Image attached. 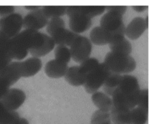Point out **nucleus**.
I'll return each mask as SVG.
<instances>
[{"label":"nucleus","mask_w":154,"mask_h":124,"mask_svg":"<svg viewBox=\"0 0 154 124\" xmlns=\"http://www.w3.org/2000/svg\"><path fill=\"white\" fill-rule=\"evenodd\" d=\"M141 88L136 77L121 76L120 84L112 95L113 107L119 111H130L138 105Z\"/></svg>","instance_id":"1"},{"label":"nucleus","mask_w":154,"mask_h":124,"mask_svg":"<svg viewBox=\"0 0 154 124\" xmlns=\"http://www.w3.org/2000/svg\"><path fill=\"white\" fill-rule=\"evenodd\" d=\"M46 34L37 30L25 29L11 39L9 55L12 60H22L30 50L35 49L45 42Z\"/></svg>","instance_id":"2"},{"label":"nucleus","mask_w":154,"mask_h":124,"mask_svg":"<svg viewBox=\"0 0 154 124\" xmlns=\"http://www.w3.org/2000/svg\"><path fill=\"white\" fill-rule=\"evenodd\" d=\"M104 63L111 72L119 75L132 72L136 68V62L130 55L116 54L111 51L105 56Z\"/></svg>","instance_id":"3"},{"label":"nucleus","mask_w":154,"mask_h":124,"mask_svg":"<svg viewBox=\"0 0 154 124\" xmlns=\"http://www.w3.org/2000/svg\"><path fill=\"white\" fill-rule=\"evenodd\" d=\"M110 72L111 71L105 63H99L97 68L87 75L84 85L85 91L89 94H93L97 92L99 89L102 87Z\"/></svg>","instance_id":"4"},{"label":"nucleus","mask_w":154,"mask_h":124,"mask_svg":"<svg viewBox=\"0 0 154 124\" xmlns=\"http://www.w3.org/2000/svg\"><path fill=\"white\" fill-rule=\"evenodd\" d=\"M23 27V17L18 13H12L0 18V33L10 39L20 33Z\"/></svg>","instance_id":"5"},{"label":"nucleus","mask_w":154,"mask_h":124,"mask_svg":"<svg viewBox=\"0 0 154 124\" xmlns=\"http://www.w3.org/2000/svg\"><path fill=\"white\" fill-rule=\"evenodd\" d=\"M92 48V43L88 38L79 36L70 46L72 58L76 63H81L90 57Z\"/></svg>","instance_id":"6"},{"label":"nucleus","mask_w":154,"mask_h":124,"mask_svg":"<svg viewBox=\"0 0 154 124\" xmlns=\"http://www.w3.org/2000/svg\"><path fill=\"white\" fill-rule=\"evenodd\" d=\"M49 19L43 13L42 8L31 11L23 17V27L25 29L38 30L46 26Z\"/></svg>","instance_id":"7"},{"label":"nucleus","mask_w":154,"mask_h":124,"mask_svg":"<svg viewBox=\"0 0 154 124\" xmlns=\"http://www.w3.org/2000/svg\"><path fill=\"white\" fill-rule=\"evenodd\" d=\"M26 98V96L23 90L18 88H11L0 101L8 110L16 111L24 103Z\"/></svg>","instance_id":"8"},{"label":"nucleus","mask_w":154,"mask_h":124,"mask_svg":"<svg viewBox=\"0 0 154 124\" xmlns=\"http://www.w3.org/2000/svg\"><path fill=\"white\" fill-rule=\"evenodd\" d=\"M21 78L20 61L11 62L1 72L0 78L8 86L14 85Z\"/></svg>","instance_id":"9"},{"label":"nucleus","mask_w":154,"mask_h":124,"mask_svg":"<svg viewBox=\"0 0 154 124\" xmlns=\"http://www.w3.org/2000/svg\"><path fill=\"white\" fill-rule=\"evenodd\" d=\"M79 36V34L74 33L72 30L63 27L57 29L49 36L54 40L55 45L70 47Z\"/></svg>","instance_id":"10"},{"label":"nucleus","mask_w":154,"mask_h":124,"mask_svg":"<svg viewBox=\"0 0 154 124\" xmlns=\"http://www.w3.org/2000/svg\"><path fill=\"white\" fill-rule=\"evenodd\" d=\"M92 26V18L81 14H75L69 17L70 30L79 34L88 30Z\"/></svg>","instance_id":"11"},{"label":"nucleus","mask_w":154,"mask_h":124,"mask_svg":"<svg viewBox=\"0 0 154 124\" xmlns=\"http://www.w3.org/2000/svg\"><path fill=\"white\" fill-rule=\"evenodd\" d=\"M147 27L144 21V18L141 17H136L132 20L126 27V34L131 40H136L142 36Z\"/></svg>","instance_id":"12"},{"label":"nucleus","mask_w":154,"mask_h":124,"mask_svg":"<svg viewBox=\"0 0 154 124\" xmlns=\"http://www.w3.org/2000/svg\"><path fill=\"white\" fill-rule=\"evenodd\" d=\"M42 68V62L40 58L31 57L24 61H20L21 77L29 78L35 75Z\"/></svg>","instance_id":"13"},{"label":"nucleus","mask_w":154,"mask_h":124,"mask_svg":"<svg viewBox=\"0 0 154 124\" xmlns=\"http://www.w3.org/2000/svg\"><path fill=\"white\" fill-rule=\"evenodd\" d=\"M105 6H67L66 14L70 17L75 14H81L92 18L103 14Z\"/></svg>","instance_id":"14"},{"label":"nucleus","mask_w":154,"mask_h":124,"mask_svg":"<svg viewBox=\"0 0 154 124\" xmlns=\"http://www.w3.org/2000/svg\"><path fill=\"white\" fill-rule=\"evenodd\" d=\"M123 23V16L113 11L107 12L100 20V26L111 33L120 28Z\"/></svg>","instance_id":"15"},{"label":"nucleus","mask_w":154,"mask_h":124,"mask_svg":"<svg viewBox=\"0 0 154 124\" xmlns=\"http://www.w3.org/2000/svg\"><path fill=\"white\" fill-rule=\"evenodd\" d=\"M69 66L68 64L56 60H51L46 63L45 72L48 77L51 78H60L64 77L67 72Z\"/></svg>","instance_id":"16"},{"label":"nucleus","mask_w":154,"mask_h":124,"mask_svg":"<svg viewBox=\"0 0 154 124\" xmlns=\"http://www.w3.org/2000/svg\"><path fill=\"white\" fill-rule=\"evenodd\" d=\"M64 77L66 81L73 87L84 85L87 80V75L81 72L79 66H76L69 68Z\"/></svg>","instance_id":"17"},{"label":"nucleus","mask_w":154,"mask_h":124,"mask_svg":"<svg viewBox=\"0 0 154 124\" xmlns=\"http://www.w3.org/2000/svg\"><path fill=\"white\" fill-rule=\"evenodd\" d=\"M90 42L94 45L102 46L106 45L111 42V32L107 31L104 28L99 26H96L91 30L90 33Z\"/></svg>","instance_id":"18"},{"label":"nucleus","mask_w":154,"mask_h":124,"mask_svg":"<svg viewBox=\"0 0 154 124\" xmlns=\"http://www.w3.org/2000/svg\"><path fill=\"white\" fill-rule=\"evenodd\" d=\"M92 101L99 110L110 112L113 107L112 99L102 92L97 91L92 94Z\"/></svg>","instance_id":"19"},{"label":"nucleus","mask_w":154,"mask_h":124,"mask_svg":"<svg viewBox=\"0 0 154 124\" xmlns=\"http://www.w3.org/2000/svg\"><path fill=\"white\" fill-rule=\"evenodd\" d=\"M108 45L111 49V52L124 55H130L132 54V44L125 37L112 41Z\"/></svg>","instance_id":"20"},{"label":"nucleus","mask_w":154,"mask_h":124,"mask_svg":"<svg viewBox=\"0 0 154 124\" xmlns=\"http://www.w3.org/2000/svg\"><path fill=\"white\" fill-rule=\"evenodd\" d=\"M54 48H55V43H54V40L48 35H46L45 42L42 44V45L35 49L30 50L29 53H30L32 57L40 58V57L49 54L51 51L54 50Z\"/></svg>","instance_id":"21"},{"label":"nucleus","mask_w":154,"mask_h":124,"mask_svg":"<svg viewBox=\"0 0 154 124\" xmlns=\"http://www.w3.org/2000/svg\"><path fill=\"white\" fill-rule=\"evenodd\" d=\"M121 76V75L110 72L108 78H106L105 83L102 85L103 90L105 94L108 95V96H112L114 92L115 91V90L119 86Z\"/></svg>","instance_id":"22"},{"label":"nucleus","mask_w":154,"mask_h":124,"mask_svg":"<svg viewBox=\"0 0 154 124\" xmlns=\"http://www.w3.org/2000/svg\"><path fill=\"white\" fill-rule=\"evenodd\" d=\"M19 114L15 111H9L0 101V124H17Z\"/></svg>","instance_id":"23"},{"label":"nucleus","mask_w":154,"mask_h":124,"mask_svg":"<svg viewBox=\"0 0 154 124\" xmlns=\"http://www.w3.org/2000/svg\"><path fill=\"white\" fill-rule=\"evenodd\" d=\"M110 115L114 124H130V111H119L112 107Z\"/></svg>","instance_id":"24"},{"label":"nucleus","mask_w":154,"mask_h":124,"mask_svg":"<svg viewBox=\"0 0 154 124\" xmlns=\"http://www.w3.org/2000/svg\"><path fill=\"white\" fill-rule=\"evenodd\" d=\"M148 119V112L140 108L130 110V124H145Z\"/></svg>","instance_id":"25"},{"label":"nucleus","mask_w":154,"mask_h":124,"mask_svg":"<svg viewBox=\"0 0 154 124\" xmlns=\"http://www.w3.org/2000/svg\"><path fill=\"white\" fill-rule=\"evenodd\" d=\"M67 6H43L42 8L45 16L50 19L53 17H60L66 14Z\"/></svg>","instance_id":"26"},{"label":"nucleus","mask_w":154,"mask_h":124,"mask_svg":"<svg viewBox=\"0 0 154 124\" xmlns=\"http://www.w3.org/2000/svg\"><path fill=\"white\" fill-rule=\"evenodd\" d=\"M55 60L68 64L72 59L70 50L64 45H57L54 51Z\"/></svg>","instance_id":"27"},{"label":"nucleus","mask_w":154,"mask_h":124,"mask_svg":"<svg viewBox=\"0 0 154 124\" xmlns=\"http://www.w3.org/2000/svg\"><path fill=\"white\" fill-rule=\"evenodd\" d=\"M111 115L109 112L97 110L91 117V124H111Z\"/></svg>","instance_id":"28"},{"label":"nucleus","mask_w":154,"mask_h":124,"mask_svg":"<svg viewBox=\"0 0 154 124\" xmlns=\"http://www.w3.org/2000/svg\"><path fill=\"white\" fill-rule=\"evenodd\" d=\"M99 64V62L97 59L94 58V57H89L88 59H87V60L83 61L81 63H80L79 68L81 72L84 75H87H87L90 72H92L93 70H95L97 68Z\"/></svg>","instance_id":"29"},{"label":"nucleus","mask_w":154,"mask_h":124,"mask_svg":"<svg viewBox=\"0 0 154 124\" xmlns=\"http://www.w3.org/2000/svg\"><path fill=\"white\" fill-rule=\"evenodd\" d=\"M63 27H66V23L61 17H53L48 21L46 29L48 34L51 36L56 30Z\"/></svg>","instance_id":"30"},{"label":"nucleus","mask_w":154,"mask_h":124,"mask_svg":"<svg viewBox=\"0 0 154 124\" xmlns=\"http://www.w3.org/2000/svg\"><path fill=\"white\" fill-rule=\"evenodd\" d=\"M138 108H141L144 111H149V91L148 89L141 90L139 98H138Z\"/></svg>","instance_id":"31"},{"label":"nucleus","mask_w":154,"mask_h":124,"mask_svg":"<svg viewBox=\"0 0 154 124\" xmlns=\"http://www.w3.org/2000/svg\"><path fill=\"white\" fill-rule=\"evenodd\" d=\"M11 39L0 33V54L9 55V49H10Z\"/></svg>","instance_id":"32"},{"label":"nucleus","mask_w":154,"mask_h":124,"mask_svg":"<svg viewBox=\"0 0 154 124\" xmlns=\"http://www.w3.org/2000/svg\"><path fill=\"white\" fill-rule=\"evenodd\" d=\"M105 10L108 11H113L116 12L117 14H120L123 16L126 13L127 10V6L126 5H120V6H107L105 7Z\"/></svg>","instance_id":"33"},{"label":"nucleus","mask_w":154,"mask_h":124,"mask_svg":"<svg viewBox=\"0 0 154 124\" xmlns=\"http://www.w3.org/2000/svg\"><path fill=\"white\" fill-rule=\"evenodd\" d=\"M12 59L8 55L0 54V72L9 64L11 63Z\"/></svg>","instance_id":"34"},{"label":"nucleus","mask_w":154,"mask_h":124,"mask_svg":"<svg viewBox=\"0 0 154 124\" xmlns=\"http://www.w3.org/2000/svg\"><path fill=\"white\" fill-rule=\"evenodd\" d=\"M14 13V7L11 5L0 6V16L4 17L10 14Z\"/></svg>","instance_id":"35"},{"label":"nucleus","mask_w":154,"mask_h":124,"mask_svg":"<svg viewBox=\"0 0 154 124\" xmlns=\"http://www.w3.org/2000/svg\"><path fill=\"white\" fill-rule=\"evenodd\" d=\"M9 89H10V87L0 78V100L2 99V97Z\"/></svg>","instance_id":"36"},{"label":"nucleus","mask_w":154,"mask_h":124,"mask_svg":"<svg viewBox=\"0 0 154 124\" xmlns=\"http://www.w3.org/2000/svg\"><path fill=\"white\" fill-rule=\"evenodd\" d=\"M132 8H133L135 11H138V12H142V11H145L147 8H148V6H146V5L135 6V5H133V6H132Z\"/></svg>","instance_id":"37"},{"label":"nucleus","mask_w":154,"mask_h":124,"mask_svg":"<svg viewBox=\"0 0 154 124\" xmlns=\"http://www.w3.org/2000/svg\"><path fill=\"white\" fill-rule=\"evenodd\" d=\"M24 7H25L26 9H27V10H29V11H32L37 10V9L40 8V6H27V5H26V6H24Z\"/></svg>","instance_id":"38"},{"label":"nucleus","mask_w":154,"mask_h":124,"mask_svg":"<svg viewBox=\"0 0 154 124\" xmlns=\"http://www.w3.org/2000/svg\"><path fill=\"white\" fill-rule=\"evenodd\" d=\"M17 124H29V123L28 120H26L24 117H20Z\"/></svg>","instance_id":"39"}]
</instances>
